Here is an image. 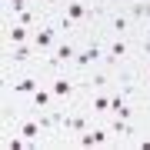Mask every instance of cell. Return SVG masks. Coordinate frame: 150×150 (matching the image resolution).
<instances>
[{
    "instance_id": "6",
    "label": "cell",
    "mask_w": 150,
    "mask_h": 150,
    "mask_svg": "<svg viewBox=\"0 0 150 150\" xmlns=\"http://www.w3.org/2000/svg\"><path fill=\"white\" fill-rule=\"evenodd\" d=\"M130 27H134L130 13L123 10V7H117V4H113V10H110V17H107V23H103V30H107V33H113V37H127V33H130Z\"/></svg>"
},
{
    "instance_id": "11",
    "label": "cell",
    "mask_w": 150,
    "mask_h": 150,
    "mask_svg": "<svg viewBox=\"0 0 150 150\" xmlns=\"http://www.w3.org/2000/svg\"><path fill=\"white\" fill-rule=\"evenodd\" d=\"M113 87V77L107 74V70H100V67H93L90 74L83 77V90L87 93H97V90H110Z\"/></svg>"
},
{
    "instance_id": "8",
    "label": "cell",
    "mask_w": 150,
    "mask_h": 150,
    "mask_svg": "<svg viewBox=\"0 0 150 150\" xmlns=\"http://www.w3.org/2000/svg\"><path fill=\"white\" fill-rule=\"evenodd\" d=\"M103 127L110 130V137L117 140V144H130V140L137 137V127L130 120H123V117H113V113H107V123Z\"/></svg>"
},
{
    "instance_id": "12",
    "label": "cell",
    "mask_w": 150,
    "mask_h": 150,
    "mask_svg": "<svg viewBox=\"0 0 150 150\" xmlns=\"http://www.w3.org/2000/svg\"><path fill=\"white\" fill-rule=\"evenodd\" d=\"M123 10L130 13V20H134L137 27L150 23V0H127V7H123Z\"/></svg>"
},
{
    "instance_id": "2",
    "label": "cell",
    "mask_w": 150,
    "mask_h": 150,
    "mask_svg": "<svg viewBox=\"0 0 150 150\" xmlns=\"http://www.w3.org/2000/svg\"><path fill=\"white\" fill-rule=\"evenodd\" d=\"M103 40L87 37L80 47H77V57H74V64H70V70H93V67H100L103 64Z\"/></svg>"
},
{
    "instance_id": "15",
    "label": "cell",
    "mask_w": 150,
    "mask_h": 150,
    "mask_svg": "<svg viewBox=\"0 0 150 150\" xmlns=\"http://www.w3.org/2000/svg\"><path fill=\"white\" fill-rule=\"evenodd\" d=\"M27 7H30V0H7V10H10L13 17H17V13H23Z\"/></svg>"
},
{
    "instance_id": "20",
    "label": "cell",
    "mask_w": 150,
    "mask_h": 150,
    "mask_svg": "<svg viewBox=\"0 0 150 150\" xmlns=\"http://www.w3.org/2000/svg\"><path fill=\"white\" fill-rule=\"evenodd\" d=\"M140 33H144V37H150V23H144V27H140Z\"/></svg>"
},
{
    "instance_id": "1",
    "label": "cell",
    "mask_w": 150,
    "mask_h": 150,
    "mask_svg": "<svg viewBox=\"0 0 150 150\" xmlns=\"http://www.w3.org/2000/svg\"><path fill=\"white\" fill-rule=\"evenodd\" d=\"M130 54H134V37H113V33H107V40H103V67L117 70L123 64H130Z\"/></svg>"
},
{
    "instance_id": "3",
    "label": "cell",
    "mask_w": 150,
    "mask_h": 150,
    "mask_svg": "<svg viewBox=\"0 0 150 150\" xmlns=\"http://www.w3.org/2000/svg\"><path fill=\"white\" fill-rule=\"evenodd\" d=\"M47 87L54 90V97H57V103H77L80 100V93H83V87H77V80L67 74H54V77H47Z\"/></svg>"
},
{
    "instance_id": "7",
    "label": "cell",
    "mask_w": 150,
    "mask_h": 150,
    "mask_svg": "<svg viewBox=\"0 0 150 150\" xmlns=\"http://www.w3.org/2000/svg\"><path fill=\"white\" fill-rule=\"evenodd\" d=\"M50 107H57V97H54V90H50L47 83H40L37 90H33V93L27 97V103H23L20 110H30V113H37V110H50Z\"/></svg>"
},
{
    "instance_id": "17",
    "label": "cell",
    "mask_w": 150,
    "mask_h": 150,
    "mask_svg": "<svg viewBox=\"0 0 150 150\" xmlns=\"http://www.w3.org/2000/svg\"><path fill=\"white\" fill-rule=\"evenodd\" d=\"M64 4H67V0H40V7H43V10H50V13H54V10H60Z\"/></svg>"
},
{
    "instance_id": "19",
    "label": "cell",
    "mask_w": 150,
    "mask_h": 150,
    "mask_svg": "<svg viewBox=\"0 0 150 150\" xmlns=\"http://www.w3.org/2000/svg\"><path fill=\"white\" fill-rule=\"evenodd\" d=\"M140 110H144V117L150 120V93H147V100H144V107H140Z\"/></svg>"
},
{
    "instance_id": "16",
    "label": "cell",
    "mask_w": 150,
    "mask_h": 150,
    "mask_svg": "<svg viewBox=\"0 0 150 150\" xmlns=\"http://www.w3.org/2000/svg\"><path fill=\"white\" fill-rule=\"evenodd\" d=\"M134 47L140 50V60H144V57H150V37H144V33H140V40L134 43Z\"/></svg>"
},
{
    "instance_id": "10",
    "label": "cell",
    "mask_w": 150,
    "mask_h": 150,
    "mask_svg": "<svg viewBox=\"0 0 150 150\" xmlns=\"http://www.w3.org/2000/svg\"><path fill=\"white\" fill-rule=\"evenodd\" d=\"M40 54H37V47L33 43H13L10 50H7V60H10L13 67H23V64H33Z\"/></svg>"
},
{
    "instance_id": "5",
    "label": "cell",
    "mask_w": 150,
    "mask_h": 150,
    "mask_svg": "<svg viewBox=\"0 0 150 150\" xmlns=\"http://www.w3.org/2000/svg\"><path fill=\"white\" fill-rule=\"evenodd\" d=\"M57 40H60V30L54 27V23H40V27H33V37H30V43L37 47V54H47V50H54L57 47Z\"/></svg>"
},
{
    "instance_id": "9",
    "label": "cell",
    "mask_w": 150,
    "mask_h": 150,
    "mask_svg": "<svg viewBox=\"0 0 150 150\" xmlns=\"http://www.w3.org/2000/svg\"><path fill=\"white\" fill-rule=\"evenodd\" d=\"M37 87H40V77L37 74H17L13 80L7 83V90H10L13 97H30Z\"/></svg>"
},
{
    "instance_id": "21",
    "label": "cell",
    "mask_w": 150,
    "mask_h": 150,
    "mask_svg": "<svg viewBox=\"0 0 150 150\" xmlns=\"http://www.w3.org/2000/svg\"><path fill=\"white\" fill-rule=\"evenodd\" d=\"M140 70H150V57H144V64H140Z\"/></svg>"
},
{
    "instance_id": "18",
    "label": "cell",
    "mask_w": 150,
    "mask_h": 150,
    "mask_svg": "<svg viewBox=\"0 0 150 150\" xmlns=\"http://www.w3.org/2000/svg\"><path fill=\"white\" fill-rule=\"evenodd\" d=\"M140 83H144V90L150 93V70H144V77H140Z\"/></svg>"
},
{
    "instance_id": "13",
    "label": "cell",
    "mask_w": 150,
    "mask_h": 150,
    "mask_svg": "<svg viewBox=\"0 0 150 150\" xmlns=\"http://www.w3.org/2000/svg\"><path fill=\"white\" fill-rule=\"evenodd\" d=\"M87 110H90L93 117H107V113H110V90H97V93H90Z\"/></svg>"
},
{
    "instance_id": "4",
    "label": "cell",
    "mask_w": 150,
    "mask_h": 150,
    "mask_svg": "<svg viewBox=\"0 0 150 150\" xmlns=\"http://www.w3.org/2000/svg\"><path fill=\"white\" fill-rule=\"evenodd\" d=\"M67 144H74V147H107V144H113V137H110V130L103 127V123H93L90 130L70 137Z\"/></svg>"
},
{
    "instance_id": "14",
    "label": "cell",
    "mask_w": 150,
    "mask_h": 150,
    "mask_svg": "<svg viewBox=\"0 0 150 150\" xmlns=\"http://www.w3.org/2000/svg\"><path fill=\"white\" fill-rule=\"evenodd\" d=\"M30 37H33V30H30V27H20L17 20L7 27V40H10V47H13V43H30Z\"/></svg>"
}]
</instances>
